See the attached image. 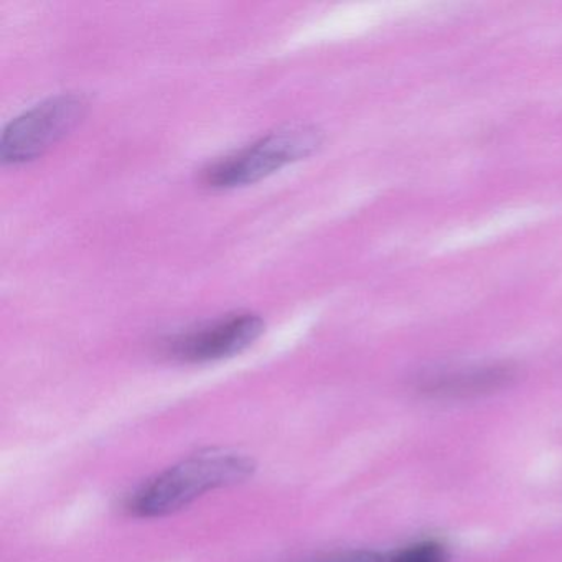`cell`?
Segmentation results:
<instances>
[{"mask_svg":"<svg viewBox=\"0 0 562 562\" xmlns=\"http://www.w3.org/2000/svg\"><path fill=\"white\" fill-rule=\"evenodd\" d=\"M255 460L228 449H206L187 457L144 483L127 508L140 518H160L192 505L213 490L245 482L255 473Z\"/></svg>","mask_w":562,"mask_h":562,"instance_id":"cell-1","label":"cell"},{"mask_svg":"<svg viewBox=\"0 0 562 562\" xmlns=\"http://www.w3.org/2000/svg\"><path fill=\"white\" fill-rule=\"evenodd\" d=\"M322 144V134L311 126H291L226 157L205 173L206 186L213 189H235L249 186L276 170L314 154Z\"/></svg>","mask_w":562,"mask_h":562,"instance_id":"cell-2","label":"cell"},{"mask_svg":"<svg viewBox=\"0 0 562 562\" xmlns=\"http://www.w3.org/2000/svg\"><path fill=\"white\" fill-rule=\"evenodd\" d=\"M87 113V101L78 94H61L38 104L9 124L0 143L4 164L37 159L48 147L67 136Z\"/></svg>","mask_w":562,"mask_h":562,"instance_id":"cell-3","label":"cell"},{"mask_svg":"<svg viewBox=\"0 0 562 562\" xmlns=\"http://www.w3.org/2000/svg\"><path fill=\"white\" fill-rule=\"evenodd\" d=\"M265 331L259 315L239 314L216 322L212 327L183 335L169 345L170 355L182 361L205 363L235 357L251 347Z\"/></svg>","mask_w":562,"mask_h":562,"instance_id":"cell-4","label":"cell"},{"mask_svg":"<svg viewBox=\"0 0 562 562\" xmlns=\"http://www.w3.org/2000/svg\"><path fill=\"white\" fill-rule=\"evenodd\" d=\"M384 562H449V555L440 542L423 541L384 558Z\"/></svg>","mask_w":562,"mask_h":562,"instance_id":"cell-5","label":"cell"},{"mask_svg":"<svg viewBox=\"0 0 562 562\" xmlns=\"http://www.w3.org/2000/svg\"><path fill=\"white\" fill-rule=\"evenodd\" d=\"M312 562H384V558L373 551H348L315 559Z\"/></svg>","mask_w":562,"mask_h":562,"instance_id":"cell-6","label":"cell"}]
</instances>
